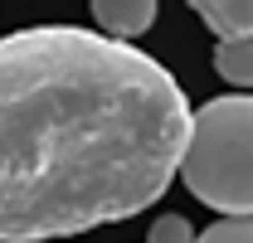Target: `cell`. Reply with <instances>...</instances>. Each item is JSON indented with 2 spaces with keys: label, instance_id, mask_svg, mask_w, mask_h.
I'll list each match as a JSON object with an SVG mask.
<instances>
[{
  "label": "cell",
  "instance_id": "obj_7",
  "mask_svg": "<svg viewBox=\"0 0 253 243\" xmlns=\"http://www.w3.org/2000/svg\"><path fill=\"white\" fill-rule=\"evenodd\" d=\"M195 243H253V219H219Z\"/></svg>",
  "mask_w": 253,
  "mask_h": 243
},
{
  "label": "cell",
  "instance_id": "obj_4",
  "mask_svg": "<svg viewBox=\"0 0 253 243\" xmlns=\"http://www.w3.org/2000/svg\"><path fill=\"white\" fill-rule=\"evenodd\" d=\"M195 15L219 34V44L253 39V0H195Z\"/></svg>",
  "mask_w": 253,
  "mask_h": 243
},
{
  "label": "cell",
  "instance_id": "obj_6",
  "mask_svg": "<svg viewBox=\"0 0 253 243\" xmlns=\"http://www.w3.org/2000/svg\"><path fill=\"white\" fill-rule=\"evenodd\" d=\"M200 234L190 229L185 214H161L156 224H151V234H146V243H195Z\"/></svg>",
  "mask_w": 253,
  "mask_h": 243
},
{
  "label": "cell",
  "instance_id": "obj_2",
  "mask_svg": "<svg viewBox=\"0 0 253 243\" xmlns=\"http://www.w3.org/2000/svg\"><path fill=\"white\" fill-rule=\"evenodd\" d=\"M185 190L224 219H253V97L229 92L190 112L175 170Z\"/></svg>",
  "mask_w": 253,
  "mask_h": 243
},
{
  "label": "cell",
  "instance_id": "obj_5",
  "mask_svg": "<svg viewBox=\"0 0 253 243\" xmlns=\"http://www.w3.org/2000/svg\"><path fill=\"white\" fill-rule=\"evenodd\" d=\"M214 73L234 88H253V39H234V44H214Z\"/></svg>",
  "mask_w": 253,
  "mask_h": 243
},
{
  "label": "cell",
  "instance_id": "obj_1",
  "mask_svg": "<svg viewBox=\"0 0 253 243\" xmlns=\"http://www.w3.org/2000/svg\"><path fill=\"white\" fill-rule=\"evenodd\" d=\"M190 102L151 54L78 25L0 39V243L151 209L180 170Z\"/></svg>",
  "mask_w": 253,
  "mask_h": 243
},
{
  "label": "cell",
  "instance_id": "obj_3",
  "mask_svg": "<svg viewBox=\"0 0 253 243\" xmlns=\"http://www.w3.org/2000/svg\"><path fill=\"white\" fill-rule=\"evenodd\" d=\"M93 25L117 44H131L136 34L156 25V0H93Z\"/></svg>",
  "mask_w": 253,
  "mask_h": 243
}]
</instances>
